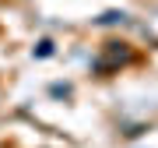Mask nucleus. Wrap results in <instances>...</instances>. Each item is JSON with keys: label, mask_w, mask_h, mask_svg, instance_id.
I'll list each match as a JSON object with an SVG mask.
<instances>
[{"label": "nucleus", "mask_w": 158, "mask_h": 148, "mask_svg": "<svg viewBox=\"0 0 158 148\" xmlns=\"http://www.w3.org/2000/svg\"><path fill=\"white\" fill-rule=\"evenodd\" d=\"M53 53V42H39V50H35V57H49Z\"/></svg>", "instance_id": "obj_1"}]
</instances>
